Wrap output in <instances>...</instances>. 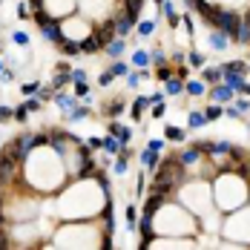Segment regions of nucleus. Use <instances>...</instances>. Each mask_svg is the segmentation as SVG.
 I'll return each instance as SVG.
<instances>
[{
	"label": "nucleus",
	"mask_w": 250,
	"mask_h": 250,
	"mask_svg": "<svg viewBox=\"0 0 250 250\" xmlns=\"http://www.w3.org/2000/svg\"><path fill=\"white\" fill-rule=\"evenodd\" d=\"M173 72H175V69H170V66H164V63H161V66H158V72H155V75H158V81H164V83H167V81H170V78H173Z\"/></svg>",
	"instance_id": "f704fd0d"
},
{
	"label": "nucleus",
	"mask_w": 250,
	"mask_h": 250,
	"mask_svg": "<svg viewBox=\"0 0 250 250\" xmlns=\"http://www.w3.org/2000/svg\"><path fill=\"white\" fill-rule=\"evenodd\" d=\"M0 75H3V63H0Z\"/></svg>",
	"instance_id": "13d9d810"
},
{
	"label": "nucleus",
	"mask_w": 250,
	"mask_h": 250,
	"mask_svg": "<svg viewBox=\"0 0 250 250\" xmlns=\"http://www.w3.org/2000/svg\"><path fill=\"white\" fill-rule=\"evenodd\" d=\"M147 147L155 150V152H161V150H164V141H161V138H150V144H147Z\"/></svg>",
	"instance_id": "de8ad7c7"
},
{
	"label": "nucleus",
	"mask_w": 250,
	"mask_h": 250,
	"mask_svg": "<svg viewBox=\"0 0 250 250\" xmlns=\"http://www.w3.org/2000/svg\"><path fill=\"white\" fill-rule=\"evenodd\" d=\"M58 46H61V55H69V58L81 52V43H75V41H66V38H63V41H61Z\"/></svg>",
	"instance_id": "4be33fe9"
},
{
	"label": "nucleus",
	"mask_w": 250,
	"mask_h": 250,
	"mask_svg": "<svg viewBox=\"0 0 250 250\" xmlns=\"http://www.w3.org/2000/svg\"><path fill=\"white\" fill-rule=\"evenodd\" d=\"M225 115H227V118H239V115H242V109H239L236 104H227V106H225Z\"/></svg>",
	"instance_id": "a19ab883"
},
{
	"label": "nucleus",
	"mask_w": 250,
	"mask_h": 250,
	"mask_svg": "<svg viewBox=\"0 0 250 250\" xmlns=\"http://www.w3.org/2000/svg\"><path fill=\"white\" fill-rule=\"evenodd\" d=\"M175 75H178V78H184V81H187V75H190V69H187V66H184V63H181V66H178V69H175Z\"/></svg>",
	"instance_id": "5fc2aeb1"
},
{
	"label": "nucleus",
	"mask_w": 250,
	"mask_h": 250,
	"mask_svg": "<svg viewBox=\"0 0 250 250\" xmlns=\"http://www.w3.org/2000/svg\"><path fill=\"white\" fill-rule=\"evenodd\" d=\"M41 35L52 41V43H61L63 41V32H61V23H55V21H43L41 23Z\"/></svg>",
	"instance_id": "20e7f679"
},
{
	"label": "nucleus",
	"mask_w": 250,
	"mask_h": 250,
	"mask_svg": "<svg viewBox=\"0 0 250 250\" xmlns=\"http://www.w3.org/2000/svg\"><path fill=\"white\" fill-rule=\"evenodd\" d=\"M112 81H115V75H112V72H104V75L98 78V83H101V86H109Z\"/></svg>",
	"instance_id": "09e8293b"
},
{
	"label": "nucleus",
	"mask_w": 250,
	"mask_h": 250,
	"mask_svg": "<svg viewBox=\"0 0 250 250\" xmlns=\"http://www.w3.org/2000/svg\"><path fill=\"white\" fill-rule=\"evenodd\" d=\"M55 104H58V106H61L66 115H69V112H72V109L78 106L75 95H66V92H55Z\"/></svg>",
	"instance_id": "9d476101"
},
{
	"label": "nucleus",
	"mask_w": 250,
	"mask_h": 250,
	"mask_svg": "<svg viewBox=\"0 0 250 250\" xmlns=\"http://www.w3.org/2000/svg\"><path fill=\"white\" fill-rule=\"evenodd\" d=\"M38 98H41V101L55 98V95H52V86H41V89H38Z\"/></svg>",
	"instance_id": "49530a36"
},
{
	"label": "nucleus",
	"mask_w": 250,
	"mask_h": 250,
	"mask_svg": "<svg viewBox=\"0 0 250 250\" xmlns=\"http://www.w3.org/2000/svg\"><path fill=\"white\" fill-rule=\"evenodd\" d=\"M98 49H101V41L95 35H86V38L81 41V52H83V55H95Z\"/></svg>",
	"instance_id": "dca6fc26"
},
{
	"label": "nucleus",
	"mask_w": 250,
	"mask_h": 250,
	"mask_svg": "<svg viewBox=\"0 0 250 250\" xmlns=\"http://www.w3.org/2000/svg\"><path fill=\"white\" fill-rule=\"evenodd\" d=\"M21 89H23V95H32V92H38V89H41V83H23Z\"/></svg>",
	"instance_id": "8fccbe9b"
},
{
	"label": "nucleus",
	"mask_w": 250,
	"mask_h": 250,
	"mask_svg": "<svg viewBox=\"0 0 250 250\" xmlns=\"http://www.w3.org/2000/svg\"><path fill=\"white\" fill-rule=\"evenodd\" d=\"M26 106H29V112H41L43 101H41V98H29V101H26Z\"/></svg>",
	"instance_id": "79ce46f5"
},
{
	"label": "nucleus",
	"mask_w": 250,
	"mask_h": 250,
	"mask_svg": "<svg viewBox=\"0 0 250 250\" xmlns=\"http://www.w3.org/2000/svg\"><path fill=\"white\" fill-rule=\"evenodd\" d=\"M201 78H204L207 83H222V66H210V69H204Z\"/></svg>",
	"instance_id": "412c9836"
},
{
	"label": "nucleus",
	"mask_w": 250,
	"mask_h": 250,
	"mask_svg": "<svg viewBox=\"0 0 250 250\" xmlns=\"http://www.w3.org/2000/svg\"><path fill=\"white\" fill-rule=\"evenodd\" d=\"M132 63L144 69V66L150 63V52H141V49H135V52H132Z\"/></svg>",
	"instance_id": "cd10ccee"
},
{
	"label": "nucleus",
	"mask_w": 250,
	"mask_h": 250,
	"mask_svg": "<svg viewBox=\"0 0 250 250\" xmlns=\"http://www.w3.org/2000/svg\"><path fill=\"white\" fill-rule=\"evenodd\" d=\"M104 150L109 152V155H118V152L124 150V141H121L118 135H112V132H109V138H104Z\"/></svg>",
	"instance_id": "f8f14e48"
},
{
	"label": "nucleus",
	"mask_w": 250,
	"mask_h": 250,
	"mask_svg": "<svg viewBox=\"0 0 250 250\" xmlns=\"http://www.w3.org/2000/svg\"><path fill=\"white\" fill-rule=\"evenodd\" d=\"M175 155H178V161H181L184 167H196V164H204V161H201V150L196 147V144H193V147H184V150L175 152Z\"/></svg>",
	"instance_id": "7ed1b4c3"
},
{
	"label": "nucleus",
	"mask_w": 250,
	"mask_h": 250,
	"mask_svg": "<svg viewBox=\"0 0 250 250\" xmlns=\"http://www.w3.org/2000/svg\"><path fill=\"white\" fill-rule=\"evenodd\" d=\"M141 9H144V0H124V12L132 21H141Z\"/></svg>",
	"instance_id": "9b49d317"
},
{
	"label": "nucleus",
	"mask_w": 250,
	"mask_h": 250,
	"mask_svg": "<svg viewBox=\"0 0 250 250\" xmlns=\"http://www.w3.org/2000/svg\"><path fill=\"white\" fill-rule=\"evenodd\" d=\"M135 222H138V216H135V204H129V207H126V227H129V233H135Z\"/></svg>",
	"instance_id": "2f4dec72"
},
{
	"label": "nucleus",
	"mask_w": 250,
	"mask_h": 250,
	"mask_svg": "<svg viewBox=\"0 0 250 250\" xmlns=\"http://www.w3.org/2000/svg\"><path fill=\"white\" fill-rule=\"evenodd\" d=\"M109 72H112V75H115V78H124V75H126V63H124V61H115Z\"/></svg>",
	"instance_id": "c9c22d12"
},
{
	"label": "nucleus",
	"mask_w": 250,
	"mask_h": 250,
	"mask_svg": "<svg viewBox=\"0 0 250 250\" xmlns=\"http://www.w3.org/2000/svg\"><path fill=\"white\" fill-rule=\"evenodd\" d=\"M204 115H207V121H219V118L225 115V106H222V104H210V106L204 109Z\"/></svg>",
	"instance_id": "b1692460"
},
{
	"label": "nucleus",
	"mask_w": 250,
	"mask_h": 250,
	"mask_svg": "<svg viewBox=\"0 0 250 250\" xmlns=\"http://www.w3.org/2000/svg\"><path fill=\"white\" fill-rule=\"evenodd\" d=\"M248 72H250V63H248Z\"/></svg>",
	"instance_id": "bf43d9fd"
},
{
	"label": "nucleus",
	"mask_w": 250,
	"mask_h": 250,
	"mask_svg": "<svg viewBox=\"0 0 250 250\" xmlns=\"http://www.w3.org/2000/svg\"><path fill=\"white\" fill-rule=\"evenodd\" d=\"M26 115H29V106H26V104L15 106V121H21V124H23V121H26Z\"/></svg>",
	"instance_id": "4c0bfd02"
},
{
	"label": "nucleus",
	"mask_w": 250,
	"mask_h": 250,
	"mask_svg": "<svg viewBox=\"0 0 250 250\" xmlns=\"http://www.w3.org/2000/svg\"><path fill=\"white\" fill-rule=\"evenodd\" d=\"M152 32H155V23L152 21H138V35L141 38H150Z\"/></svg>",
	"instance_id": "c756f323"
},
{
	"label": "nucleus",
	"mask_w": 250,
	"mask_h": 250,
	"mask_svg": "<svg viewBox=\"0 0 250 250\" xmlns=\"http://www.w3.org/2000/svg\"><path fill=\"white\" fill-rule=\"evenodd\" d=\"M104 49H106V55H109V58H115V61H118V58L124 55L126 46H124V41H121V38H112V41H109Z\"/></svg>",
	"instance_id": "2eb2a0df"
},
{
	"label": "nucleus",
	"mask_w": 250,
	"mask_h": 250,
	"mask_svg": "<svg viewBox=\"0 0 250 250\" xmlns=\"http://www.w3.org/2000/svg\"><path fill=\"white\" fill-rule=\"evenodd\" d=\"M150 98V104H161V101L167 98V92H155V95H147Z\"/></svg>",
	"instance_id": "603ef678"
},
{
	"label": "nucleus",
	"mask_w": 250,
	"mask_h": 250,
	"mask_svg": "<svg viewBox=\"0 0 250 250\" xmlns=\"http://www.w3.org/2000/svg\"><path fill=\"white\" fill-rule=\"evenodd\" d=\"M86 115H89V109H86V106H75V109H72V112L66 115V121H72V124H78V121H83Z\"/></svg>",
	"instance_id": "bb28decb"
},
{
	"label": "nucleus",
	"mask_w": 250,
	"mask_h": 250,
	"mask_svg": "<svg viewBox=\"0 0 250 250\" xmlns=\"http://www.w3.org/2000/svg\"><path fill=\"white\" fill-rule=\"evenodd\" d=\"M141 164H144L147 170H158V164H161V161H158V152L147 147V150L141 152Z\"/></svg>",
	"instance_id": "f3484780"
},
{
	"label": "nucleus",
	"mask_w": 250,
	"mask_h": 250,
	"mask_svg": "<svg viewBox=\"0 0 250 250\" xmlns=\"http://www.w3.org/2000/svg\"><path fill=\"white\" fill-rule=\"evenodd\" d=\"M155 216H141V222H138V227H141V248H150V242H152V236H155Z\"/></svg>",
	"instance_id": "39448f33"
},
{
	"label": "nucleus",
	"mask_w": 250,
	"mask_h": 250,
	"mask_svg": "<svg viewBox=\"0 0 250 250\" xmlns=\"http://www.w3.org/2000/svg\"><path fill=\"white\" fill-rule=\"evenodd\" d=\"M75 98H81V101H89V83H86V81H81V83H75Z\"/></svg>",
	"instance_id": "7c9ffc66"
},
{
	"label": "nucleus",
	"mask_w": 250,
	"mask_h": 250,
	"mask_svg": "<svg viewBox=\"0 0 250 250\" xmlns=\"http://www.w3.org/2000/svg\"><path fill=\"white\" fill-rule=\"evenodd\" d=\"M12 41H15L18 46H29V35H26V32H15V35H12Z\"/></svg>",
	"instance_id": "58836bf2"
},
{
	"label": "nucleus",
	"mask_w": 250,
	"mask_h": 250,
	"mask_svg": "<svg viewBox=\"0 0 250 250\" xmlns=\"http://www.w3.org/2000/svg\"><path fill=\"white\" fill-rule=\"evenodd\" d=\"M239 26H242V18H239L233 9H222V6H216V9H213L210 29H219V32H225L230 41H236V35H239Z\"/></svg>",
	"instance_id": "f257e3e1"
},
{
	"label": "nucleus",
	"mask_w": 250,
	"mask_h": 250,
	"mask_svg": "<svg viewBox=\"0 0 250 250\" xmlns=\"http://www.w3.org/2000/svg\"><path fill=\"white\" fill-rule=\"evenodd\" d=\"M222 81H225L227 86H233L236 92H242V86H245V75L242 72H227V69H222Z\"/></svg>",
	"instance_id": "6e6552de"
},
{
	"label": "nucleus",
	"mask_w": 250,
	"mask_h": 250,
	"mask_svg": "<svg viewBox=\"0 0 250 250\" xmlns=\"http://www.w3.org/2000/svg\"><path fill=\"white\" fill-rule=\"evenodd\" d=\"M112 23H115V35H118V38H126V35L132 32L135 21H132L126 12H121V15H115V18H112Z\"/></svg>",
	"instance_id": "423d86ee"
},
{
	"label": "nucleus",
	"mask_w": 250,
	"mask_h": 250,
	"mask_svg": "<svg viewBox=\"0 0 250 250\" xmlns=\"http://www.w3.org/2000/svg\"><path fill=\"white\" fill-rule=\"evenodd\" d=\"M242 92H245V95H250V83H248V81H245V86H242Z\"/></svg>",
	"instance_id": "4d7b16f0"
},
{
	"label": "nucleus",
	"mask_w": 250,
	"mask_h": 250,
	"mask_svg": "<svg viewBox=\"0 0 250 250\" xmlns=\"http://www.w3.org/2000/svg\"><path fill=\"white\" fill-rule=\"evenodd\" d=\"M190 63L193 66H204V55L201 52H190Z\"/></svg>",
	"instance_id": "c03bdc74"
},
{
	"label": "nucleus",
	"mask_w": 250,
	"mask_h": 250,
	"mask_svg": "<svg viewBox=\"0 0 250 250\" xmlns=\"http://www.w3.org/2000/svg\"><path fill=\"white\" fill-rule=\"evenodd\" d=\"M227 43H230V38H227L225 32H219V29H213V32H210V46H213V49H227Z\"/></svg>",
	"instance_id": "4468645a"
},
{
	"label": "nucleus",
	"mask_w": 250,
	"mask_h": 250,
	"mask_svg": "<svg viewBox=\"0 0 250 250\" xmlns=\"http://www.w3.org/2000/svg\"><path fill=\"white\" fill-rule=\"evenodd\" d=\"M184 92L193 95V98H204V83L201 81H187L184 83Z\"/></svg>",
	"instance_id": "aec40b11"
},
{
	"label": "nucleus",
	"mask_w": 250,
	"mask_h": 250,
	"mask_svg": "<svg viewBox=\"0 0 250 250\" xmlns=\"http://www.w3.org/2000/svg\"><path fill=\"white\" fill-rule=\"evenodd\" d=\"M109 132H112V135H118L124 144H129V138H132V129L124 126V124H118V121H109Z\"/></svg>",
	"instance_id": "ddd939ff"
},
{
	"label": "nucleus",
	"mask_w": 250,
	"mask_h": 250,
	"mask_svg": "<svg viewBox=\"0 0 250 250\" xmlns=\"http://www.w3.org/2000/svg\"><path fill=\"white\" fill-rule=\"evenodd\" d=\"M236 41H239V43H250V15H248V21H242V26H239V35H236Z\"/></svg>",
	"instance_id": "a878e982"
},
{
	"label": "nucleus",
	"mask_w": 250,
	"mask_h": 250,
	"mask_svg": "<svg viewBox=\"0 0 250 250\" xmlns=\"http://www.w3.org/2000/svg\"><path fill=\"white\" fill-rule=\"evenodd\" d=\"M9 118H15V109L12 106H0V121H9Z\"/></svg>",
	"instance_id": "a18cd8bd"
},
{
	"label": "nucleus",
	"mask_w": 250,
	"mask_h": 250,
	"mask_svg": "<svg viewBox=\"0 0 250 250\" xmlns=\"http://www.w3.org/2000/svg\"><path fill=\"white\" fill-rule=\"evenodd\" d=\"M164 138H170V141H184V138H187V129H181V126H167V129H164Z\"/></svg>",
	"instance_id": "5701e85b"
},
{
	"label": "nucleus",
	"mask_w": 250,
	"mask_h": 250,
	"mask_svg": "<svg viewBox=\"0 0 250 250\" xmlns=\"http://www.w3.org/2000/svg\"><path fill=\"white\" fill-rule=\"evenodd\" d=\"M0 248H9V239H6V233L0 230Z\"/></svg>",
	"instance_id": "6e6d98bb"
},
{
	"label": "nucleus",
	"mask_w": 250,
	"mask_h": 250,
	"mask_svg": "<svg viewBox=\"0 0 250 250\" xmlns=\"http://www.w3.org/2000/svg\"><path fill=\"white\" fill-rule=\"evenodd\" d=\"M222 69H227V72H242V75H248V61H227Z\"/></svg>",
	"instance_id": "393cba45"
},
{
	"label": "nucleus",
	"mask_w": 250,
	"mask_h": 250,
	"mask_svg": "<svg viewBox=\"0 0 250 250\" xmlns=\"http://www.w3.org/2000/svg\"><path fill=\"white\" fill-rule=\"evenodd\" d=\"M126 167H129V155L118 152V158H115V167H112V170H115L118 175H124V173H126Z\"/></svg>",
	"instance_id": "c85d7f7f"
},
{
	"label": "nucleus",
	"mask_w": 250,
	"mask_h": 250,
	"mask_svg": "<svg viewBox=\"0 0 250 250\" xmlns=\"http://www.w3.org/2000/svg\"><path fill=\"white\" fill-rule=\"evenodd\" d=\"M150 61H152V63H158V66H161V63H164V61H167V55H164V52H161V46H155V49L150 52Z\"/></svg>",
	"instance_id": "72a5a7b5"
},
{
	"label": "nucleus",
	"mask_w": 250,
	"mask_h": 250,
	"mask_svg": "<svg viewBox=\"0 0 250 250\" xmlns=\"http://www.w3.org/2000/svg\"><path fill=\"white\" fill-rule=\"evenodd\" d=\"M121 109H124V101H112V104L106 106V112H109L112 118H115V115H121Z\"/></svg>",
	"instance_id": "e433bc0d"
},
{
	"label": "nucleus",
	"mask_w": 250,
	"mask_h": 250,
	"mask_svg": "<svg viewBox=\"0 0 250 250\" xmlns=\"http://www.w3.org/2000/svg\"><path fill=\"white\" fill-rule=\"evenodd\" d=\"M161 204H164V196L152 190V196L147 199V204H144V216H158V210H161Z\"/></svg>",
	"instance_id": "1a4fd4ad"
},
{
	"label": "nucleus",
	"mask_w": 250,
	"mask_h": 250,
	"mask_svg": "<svg viewBox=\"0 0 250 250\" xmlns=\"http://www.w3.org/2000/svg\"><path fill=\"white\" fill-rule=\"evenodd\" d=\"M210 98L216 101V104H230V101L236 98V89H233V86H227L225 81H222V83H213Z\"/></svg>",
	"instance_id": "f03ea898"
},
{
	"label": "nucleus",
	"mask_w": 250,
	"mask_h": 250,
	"mask_svg": "<svg viewBox=\"0 0 250 250\" xmlns=\"http://www.w3.org/2000/svg\"><path fill=\"white\" fill-rule=\"evenodd\" d=\"M207 124V115L204 112H190V126L193 129H199V126H204Z\"/></svg>",
	"instance_id": "473e14b6"
},
{
	"label": "nucleus",
	"mask_w": 250,
	"mask_h": 250,
	"mask_svg": "<svg viewBox=\"0 0 250 250\" xmlns=\"http://www.w3.org/2000/svg\"><path fill=\"white\" fill-rule=\"evenodd\" d=\"M138 83H141V75H138V72H126V86H132V89H135Z\"/></svg>",
	"instance_id": "37998d69"
},
{
	"label": "nucleus",
	"mask_w": 250,
	"mask_h": 250,
	"mask_svg": "<svg viewBox=\"0 0 250 250\" xmlns=\"http://www.w3.org/2000/svg\"><path fill=\"white\" fill-rule=\"evenodd\" d=\"M164 112H167L164 101H161V104H152V118H155V121H158V118H164Z\"/></svg>",
	"instance_id": "ea45409f"
},
{
	"label": "nucleus",
	"mask_w": 250,
	"mask_h": 250,
	"mask_svg": "<svg viewBox=\"0 0 250 250\" xmlns=\"http://www.w3.org/2000/svg\"><path fill=\"white\" fill-rule=\"evenodd\" d=\"M72 81H75V83L86 81V72H83V69H72Z\"/></svg>",
	"instance_id": "3c124183"
},
{
	"label": "nucleus",
	"mask_w": 250,
	"mask_h": 250,
	"mask_svg": "<svg viewBox=\"0 0 250 250\" xmlns=\"http://www.w3.org/2000/svg\"><path fill=\"white\" fill-rule=\"evenodd\" d=\"M161 12H164V15H167V21H170V26H178V15H175V3L173 0H164V3H161Z\"/></svg>",
	"instance_id": "6ab92c4d"
},
{
	"label": "nucleus",
	"mask_w": 250,
	"mask_h": 250,
	"mask_svg": "<svg viewBox=\"0 0 250 250\" xmlns=\"http://www.w3.org/2000/svg\"><path fill=\"white\" fill-rule=\"evenodd\" d=\"M95 38L101 41V46H106L112 38H118V35H115V23H112V21H106V23L95 26Z\"/></svg>",
	"instance_id": "0eeeda50"
},
{
	"label": "nucleus",
	"mask_w": 250,
	"mask_h": 250,
	"mask_svg": "<svg viewBox=\"0 0 250 250\" xmlns=\"http://www.w3.org/2000/svg\"><path fill=\"white\" fill-rule=\"evenodd\" d=\"M236 106L242 109V115H245V112H250V101H248V98H242L239 104H236Z\"/></svg>",
	"instance_id": "864d4df0"
},
{
	"label": "nucleus",
	"mask_w": 250,
	"mask_h": 250,
	"mask_svg": "<svg viewBox=\"0 0 250 250\" xmlns=\"http://www.w3.org/2000/svg\"><path fill=\"white\" fill-rule=\"evenodd\" d=\"M184 83H187V81H184V78H170V81H167V89H164V92H167V95H184Z\"/></svg>",
	"instance_id": "a211bd4d"
}]
</instances>
